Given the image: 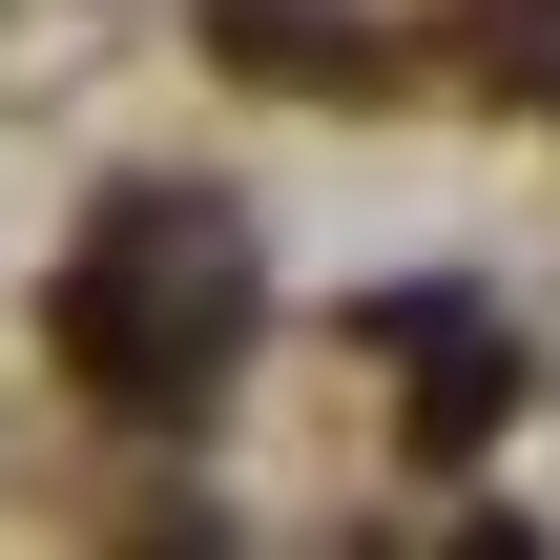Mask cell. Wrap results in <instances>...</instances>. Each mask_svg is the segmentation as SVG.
Here are the masks:
<instances>
[{"instance_id":"obj_1","label":"cell","mask_w":560,"mask_h":560,"mask_svg":"<svg viewBox=\"0 0 560 560\" xmlns=\"http://www.w3.org/2000/svg\"><path fill=\"white\" fill-rule=\"evenodd\" d=\"M62 374L104 395V416H187L208 395V353L249 332V249H229V208H166V187H125L104 208V249L62 270Z\"/></svg>"},{"instance_id":"obj_2","label":"cell","mask_w":560,"mask_h":560,"mask_svg":"<svg viewBox=\"0 0 560 560\" xmlns=\"http://www.w3.org/2000/svg\"><path fill=\"white\" fill-rule=\"evenodd\" d=\"M374 332L416 353V436H436V457H478V436L520 416V374H499V332H478V291H374Z\"/></svg>"}]
</instances>
